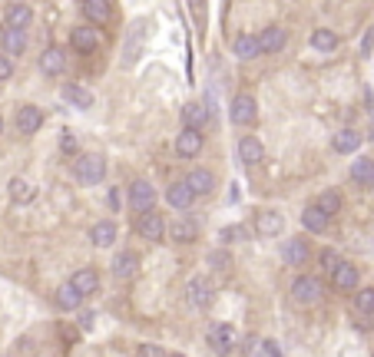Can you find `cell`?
<instances>
[{"instance_id":"cell-37","label":"cell","mask_w":374,"mask_h":357,"mask_svg":"<svg viewBox=\"0 0 374 357\" xmlns=\"http://www.w3.org/2000/svg\"><path fill=\"white\" fill-rule=\"evenodd\" d=\"M354 304H358L361 314H374V288H361L358 298H354Z\"/></svg>"},{"instance_id":"cell-46","label":"cell","mask_w":374,"mask_h":357,"mask_svg":"<svg viewBox=\"0 0 374 357\" xmlns=\"http://www.w3.org/2000/svg\"><path fill=\"white\" fill-rule=\"evenodd\" d=\"M0 130H4V119H0Z\"/></svg>"},{"instance_id":"cell-28","label":"cell","mask_w":374,"mask_h":357,"mask_svg":"<svg viewBox=\"0 0 374 357\" xmlns=\"http://www.w3.org/2000/svg\"><path fill=\"white\" fill-rule=\"evenodd\" d=\"M83 13L93 23H106L110 20V0H83Z\"/></svg>"},{"instance_id":"cell-2","label":"cell","mask_w":374,"mask_h":357,"mask_svg":"<svg viewBox=\"0 0 374 357\" xmlns=\"http://www.w3.org/2000/svg\"><path fill=\"white\" fill-rule=\"evenodd\" d=\"M292 294H295V301H301V304L321 301V278L301 275V278H295V284H292Z\"/></svg>"},{"instance_id":"cell-23","label":"cell","mask_w":374,"mask_h":357,"mask_svg":"<svg viewBox=\"0 0 374 357\" xmlns=\"http://www.w3.org/2000/svg\"><path fill=\"white\" fill-rule=\"evenodd\" d=\"M331 146H335V152L348 156V152H354L358 146H361V132L358 130H338L335 132V139H331Z\"/></svg>"},{"instance_id":"cell-25","label":"cell","mask_w":374,"mask_h":357,"mask_svg":"<svg viewBox=\"0 0 374 357\" xmlns=\"http://www.w3.org/2000/svg\"><path fill=\"white\" fill-rule=\"evenodd\" d=\"M186 182H189V189H192L196 195H209L212 185H216V175H212L209 169H192Z\"/></svg>"},{"instance_id":"cell-11","label":"cell","mask_w":374,"mask_h":357,"mask_svg":"<svg viewBox=\"0 0 374 357\" xmlns=\"http://www.w3.org/2000/svg\"><path fill=\"white\" fill-rule=\"evenodd\" d=\"M199 149H202V132L186 126L176 139V156L179 159H189V156H199Z\"/></svg>"},{"instance_id":"cell-44","label":"cell","mask_w":374,"mask_h":357,"mask_svg":"<svg viewBox=\"0 0 374 357\" xmlns=\"http://www.w3.org/2000/svg\"><path fill=\"white\" fill-rule=\"evenodd\" d=\"M110 208L113 212H120V192H116V189L110 192Z\"/></svg>"},{"instance_id":"cell-13","label":"cell","mask_w":374,"mask_h":357,"mask_svg":"<svg viewBox=\"0 0 374 357\" xmlns=\"http://www.w3.org/2000/svg\"><path fill=\"white\" fill-rule=\"evenodd\" d=\"M4 23L13 27V30H27V27L33 23V11L27 7V4H11V7L4 11Z\"/></svg>"},{"instance_id":"cell-24","label":"cell","mask_w":374,"mask_h":357,"mask_svg":"<svg viewBox=\"0 0 374 357\" xmlns=\"http://www.w3.org/2000/svg\"><path fill=\"white\" fill-rule=\"evenodd\" d=\"M63 99L70 103V106H77V109H89V106H93V93H89V89H83L80 83H66V87H63Z\"/></svg>"},{"instance_id":"cell-16","label":"cell","mask_w":374,"mask_h":357,"mask_svg":"<svg viewBox=\"0 0 374 357\" xmlns=\"http://www.w3.org/2000/svg\"><path fill=\"white\" fill-rule=\"evenodd\" d=\"M239 159L245 165H258L265 159V146L258 139H252V136H245V139H239Z\"/></svg>"},{"instance_id":"cell-8","label":"cell","mask_w":374,"mask_h":357,"mask_svg":"<svg viewBox=\"0 0 374 357\" xmlns=\"http://www.w3.org/2000/svg\"><path fill=\"white\" fill-rule=\"evenodd\" d=\"M282 232H285V218L278 212H258L255 215V235L272 238V235H282Z\"/></svg>"},{"instance_id":"cell-45","label":"cell","mask_w":374,"mask_h":357,"mask_svg":"<svg viewBox=\"0 0 374 357\" xmlns=\"http://www.w3.org/2000/svg\"><path fill=\"white\" fill-rule=\"evenodd\" d=\"M368 185H371V189H374V175H371V182H368Z\"/></svg>"},{"instance_id":"cell-31","label":"cell","mask_w":374,"mask_h":357,"mask_svg":"<svg viewBox=\"0 0 374 357\" xmlns=\"http://www.w3.org/2000/svg\"><path fill=\"white\" fill-rule=\"evenodd\" d=\"M83 301V294L77 292V288H73V284L66 282V284H60V288H56V304H60V308H66V311H70V308H77V304Z\"/></svg>"},{"instance_id":"cell-43","label":"cell","mask_w":374,"mask_h":357,"mask_svg":"<svg viewBox=\"0 0 374 357\" xmlns=\"http://www.w3.org/2000/svg\"><path fill=\"white\" fill-rule=\"evenodd\" d=\"M371 46H374V30H368V37H364V50H361V54H371Z\"/></svg>"},{"instance_id":"cell-27","label":"cell","mask_w":374,"mask_h":357,"mask_svg":"<svg viewBox=\"0 0 374 357\" xmlns=\"http://www.w3.org/2000/svg\"><path fill=\"white\" fill-rule=\"evenodd\" d=\"M328 218L331 215H325L318 206H311V208H305V212H301V222H305V228H308V232H315V235H321V232L328 228Z\"/></svg>"},{"instance_id":"cell-1","label":"cell","mask_w":374,"mask_h":357,"mask_svg":"<svg viewBox=\"0 0 374 357\" xmlns=\"http://www.w3.org/2000/svg\"><path fill=\"white\" fill-rule=\"evenodd\" d=\"M73 173H77V179L83 185H96V182H103V175H106V159H103L99 152H87V156L77 159Z\"/></svg>"},{"instance_id":"cell-30","label":"cell","mask_w":374,"mask_h":357,"mask_svg":"<svg viewBox=\"0 0 374 357\" xmlns=\"http://www.w3.org/2000/svg\"><path fill=\"white\" fill-rule=\"evenodd\" d=\"M232 50H235V56L239 60H252V56H258V40L255 37H235V44H232Z\"/></svg>"},{"instance_id":"cell-26","label":"cell","mask_w":374,"mask_h":357,"mask_svg":"<svg viewBox=\"0 0 374 357\" xmlns=\"http://www.w3.org/2000/svg\"><path fill=\"white\" fill-rule=\"evenodd\" d=\"M206 119H209V109L202 106V103H186L182 106V123H186L189 130H202Z\"/></svg>"},{"instance_id":"cell-10","label":"cell","mask_w":374,"mask_h":357,"mask_svg":"<svg viewBox=\"0 0 374 357\" xmlns=\"http://www.w3.org/2000/svg\"><path fill=\"white\" fill-rule=\"evenodd\" d=\"M255 40H258V54H278V50L285 46L288 33L282 30V27H268V30H262Z\"/></svg>"},{"instance_id":"cell-7","label":"cell","mask_w":374,"mask_h":357,"mask_svg":"<svg viewBox=\"0 0 374 357\" xmlns=\"http://www.w3.org/2000/svg\"><path fill=\"white\" fill-rule=\"evenodd\" d=\"M331 284H335L338 292H351V288H358V268H354L351 261H338V265L331 268Z\"/></svg>"},{"instance_id":"cell-34","label":"cell","mask_w":374,"mask_h":357,"mask_svg":"<svg viewBox=\"0 0 374 357\" xmlns=\"http://www.w3.org/2000/svg\"><path fill=\"white\" fill-rule=\"evenodd\" d=\"M318 208L325 212V215H338V212H342V195L335 192V189H328V192H321Z\"/></svg>"},{"instance_id":"cell-14","label":"cell","mask_w":374,"mask_h":357,"mask_svg":"<svg viewBox=\"0 0 374 357\" xmlns=\"http://www.w3.org/2000/svg\"><path fill=\"white\" fill-rule=\"evenodd\" d=\"M40 70H44L46 76H60L66 70V54L60 46H46L44 56H40Z\"/></svg>"},{"instance_id":"cell-41","label":"cell","mask_w":374,"mask_h":357,"mask_svg":"<svg viewBox=\"0 0 374 357\" xmlns=\"http://www.w3.org/2000/svg\"><path fill=\"white\" fill-rule=\"evenodd\" d=\"M136 354H139V357H163L166 351H163V347H153V344H143Z\"/></svg>"},{"instance_id":"cell-29","label":"cell","mask_w":374,"mask_h":357,"mask_svg":"<svg viewBox=\"0 0 374 357\" xmlns=\"http://www.w3.org/2000/svg\"><path fill=\"white\" fill-rule=\"evenodd\" d=\"M166 232L176 238V242H192L199 235V225L196 222H189V218H179L176 225H166Z\"/></svg>"},{"instance_id":"cell-38","label":"cell","mask_w":374,"mask_h":357,"mask_svg":"<svg viewBox=\"0 0 374 357\" xmlns=\"http://www.w3.org/2000/svg\"><path fill=\"white\" fill-rule=\"evenodd\" d=\"M189 7H192V13H196L199 27H206V0H189Z\"/></svg>"},{"instance_id":"cell-32","label":"cell","mask_w":374,"mask_h":357,"mask_svg":"<svg viewBox=\"0 0 374 357\" xmlns=\"http://www.w3.org/2000/svg\"><path fill=\"white\" fill-rule=\"evenodd\" d=\"M338 46V37L331 30H315L311 33V50H318V54H331Z\"/></svg>"},{"instance_id":"cell-4","label":"cell","mask_w":374,"mask_h":357,"mask_svg":"<svg viewBox=\"0 0 374 357\" xmlns=\"http://www.w3.org/2000/svg\"><path fill=\"white\" fill-rule=\"evenodd\" d=\"M136 232H139L143 238H149V242H159V238L166 235V222H163V215H156L153 208L139 212V218H136Z\"/></svg>"},{"instance_id":"cell-19","label":"cell","mask_w":374,"mask_h":357,"mask_svg":"<svg viewBox=\"0 0 374 357\" xmlns=\"http://www.w3.org/2000/svg\"><path fill=\"white\" fill-rule=\"evenodd\" d=\"M166 199H169V206H173V208H189V206H192V199H196V192H192V189H189V182L182 179V182L169 185Z\"/></svg>"},{"instance_id":"cell-6","label":"cell","mask_w":374,"mask_h":357,"mask_svg":"<svg viewBox=\"0 0 374 357\" xmlns=\"http://www.w3.org/2000/svg\"><path fill=\"white\" fill-rule=\"evenodd\" d=\"M70 46H73V50H77L80 56L96 54V46H99V33L93 30V27H77V30L70 33Z\"/></svg>"},{"instance_id":"cell-21","label":"cell","mask_w":374,"mask_h":357,"mask_svg":"<svg viewBox=\"0 0 374 357\" xmlns=\"http://www.w3.org/2000/svg\"><path fill=\"white\" fill-rule=\"evenodd\" d=\"M70 284H73V288H77V292L87 298V294H93V292L99 288V275H96L93 268H80L77 275L70 278Z\"/></svg>"},{"instance_id":"cell-36","label":"cell","mask_w":374,"mask_h":357,"mask_svg":"<svg viewBox=\"0 0 374 357\" xmlns=\"http://www.w3.org/2000/svg\"><path fill=\"white\" fill-rule=\"evenodd\" d=\"M249 354H258V357H278V344L272 337H255V344L249 347Z\"/></svg>"},{"instance_id":"cell-22","label":"cell","mask_w":374,"mask_h":357,"mask_svg":"<svg viewBox=\"0 0 374 357\" xmlns=\"http://www.w3.org/2000/svg\"><path fill=\"white\" fill-rule=\"evenodd\" d=\"M89 242L96 249H110L113 242H116V225L113 222H96V225L89 228Z\"/></svg>"},{"instance_id":"cell-33","label":"cell","mask_w":374,"mask_h":357,"mask_svg":"<svg viewBox=\"0 0 374 357\" xmlns=\"http://www.w3.org/2000/svg\"><path fill=\"white\" fill-rule=\"evenodd\" d=\"M113 275H116V278H132V275H136V255L123 251L120 258L113 261Z\"/></svg>"},{"instance_id":"cell-3","label":"cell","mask_w":374,"mask_h":357,"mask_svg":"<svg viewBox=\"0 0 374 357\" xmlns=\"http://www.w3.org/2000/svg\"><path fill=\"white\" fill-rule=\"evenodd\" d=\"M206 341H209V347L216 351V354H229V351H235L239 334H235L229 325H212L209 334H206Z\"/></svg>"},{"instance_id":"cell-20","label":"cell","mask_w":374,"mask_h":357,"mask_svg":"<svg viewBox=\"0 0 374 357\" xmlns=\"http://www.w3.org/2000/svg\"><path fill=\"white\" fill-rule=\"evenodd\" d=\"M0 46H4L11 56L23 54V50H27V33L13 30V27H4V33H0Z\"/></svg>"},{"instance_id":"cell-5","label":"cell","mask_w":374,"mask_h":357,"mask_svg":"<svg viewBox=\"0 0 374 357\" xmlns=\"http://www.w3.org/2000/svg\"><path fill=\"white\" fill-rule=\"evenodd\" d=\"M212 284L206 282V278H192V282L186 284V304L189 308H199V311H202V308H209L212 304Z\"/></svg>"},{"instance_id":"cell-40","label":"cell","mask_w":374,"mask_h":357,"mask_svg":"<svg viewBox=\"0 0 374 357\" xmlns=\"http://www.w3.org/2000/svg\"><path fill=\"white\" fill-rule=\"evenodd\" d=\"M338 261H342V258H338V255H335L331 249H328V251H321V268H328V271H331L335 265H338Z\"/></svg>"},{"instance_id":"cell-18","label":"cell","mask_w":374,"mask_h":357,"mask_svg":"<svg viewBox=\"0 0 374 357\" xmlns=\"http://www.w3.org/2000/svg\"><path fill=\"white\" fill-rule=\"evenodd\" d=\"M7 189H11V199L17 202V206H30L33 199H37V185L27 182V179H20V175H17V179H11V185H7Z\"/></svg>"},{"instance_id":"cell-35","label":"cell","mask_w":374,"mask_h":357,"mask_svg":"<svg viewBox=\"0 0 374 357\" xmlns=\"http://www.w3.org/2000/svg\"><path fill=\"white\" fill-rule=\"evenodd\" d=\"M371 175H374V163H371V159H358V163L351 165V179H354V182L368 185V182H371Z\"/></svg>"},{"instance_id":"cell-9","label":"cell","mask_w":374,"mask_h":357,"mask_svg":"<svg viewBox=\"0 0 374 357\" xmlns=\"http://www.w3.org/2000/svg\"><path fill=\"white\" fill-rule=\"evenodd\" d=\"M255 116H258V109H255V99L252 96H235L232 99V123H239V126H252Z\"/></svg>"},{"instance_id":"cell-42","label":"cell","mask_w":374,"mask_h":357,"mask_svg":"<svg viewBox=\"0 0 374 357\" xmlns=\"http://www.w3.org/2000/svg\"><path fill=\"white\" fill-rule=\"evenodd\" d=\"M222 238L225 242H232V238H245V228H239V225H229L225 232H222Z\"/></svg>"},{"instance_id":"cell-17","label":"cell","mask_w":374,"mask_h":357,"mask_svg":"<svg viewBox=\"0 0 374 357\" xmlns=\"http://www.w3.org/2000/svg\"><path fill=\"white\" fill-rule=\"evenodd\" d=\"M282 258H285L288 265H305V261H308V242H305V238L285 242V245H282Z\"/></svg>"},{"instance_id":"cell-39","label":"cell","mask_w":374,"mask_h":357,"mask_svg":"<svg viewBox=\"0 0 374 357\" xmlns=\"http://www.w3.org/2000/svg\"><path fill=\"white\" fill-rule=\"evenodd\" d=\"M11 76H13V60L0 54V83H4V80H11Z\"/></svg>"},{"instance_id":"cell-12","label":"cell","mask_w":374,"mask_h":357,"mask_svg":"<svg viewBox=\"0 0 374 357\" xmlns=\"http://www.w3.org/2000/svg\"><path fill=\"white\" fill-rule=\"evenodd\" d=\"M44 126V113L37 106H20L17 109V130L23 132V136H33V132Z\"/></svg>"},{"instance_id":"cell-15","label":"cell","mask_w":374,"mask_h":357,"mask_svg":"<svg viewBox=\"0 0 374 357\" xmlns=\"http://www.w3.org/2000/svg\"><path fill=\"white\" fill-rule=\"evenodd\" d=\"M130 202H132V208H139V212L153 208V202H156V189H153L149 182H132V185H130Z\"/></svg>"}]
</instances>
